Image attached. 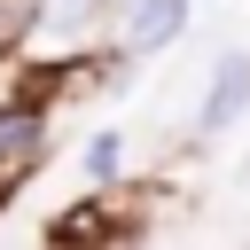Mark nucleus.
Instances as JSON below:
<instances>
[{"mask_svg": "<svg viewBox=\"0 0 250 250\" xmlns=\"http://www.w3.org/2000/svg\"><path fill=\"white\" fill-rule=\"evenodd\" d=\"M242 102H250V55H219L211 94H203V109H195V133H203V141H219V133L242 117Z\"/></svg>", "mask_w": 250, "mask_h": 250, "instance_id": "nucleus-1", "label": "nucleus"}, {"mask_svg": "<svg viewBox=\"0 0 250 250\" xmlns=\"http://www.w3.org/2000/svg\"><path fill=\"white\" fill-rule=\"evenodd\" d=\"M188 23V0H125V55H156Z\"/></svg>", "mask_w": 250, "mask_h": 250, "instance_id": "nucleus-2", "label": "nucleus"}, {"mask_svg": "<svg viewBox=\"0 0 250 250\" xmlns=\"http://www.w3.org/2000/svg\"><path fill=\"white\" fill-rule=\"evenodd\" d=\"M31 148H39V109H0V172L31 164Z\"/></svg>", "mask_w": 250, "mask_h": 250, "instance_id": "nucleus-3", "label": "nucleus"}, {"mask_svg": "<svg viewBox=\"0 0 250 250\" xmlns=\"http://www.w3.org/2000/svg\"><path fill=\"white\" fill-rule=\"evenodd\" d=\"M31 16H39V0H0V47H16L31 31Z\"/></svg>", "mask_w": 250, "mask_h": 250, "instance_id": "nucleus-4", "label": "nucleus"}, {"mask_svg": "<svg viewBox=\"0 0 250 250\" xmlns=\"http://www.w3.org/2000/svg\"><path fill=\"white\" fill-rule=\"evenodd\" d=\"M117 156H125V148H117V133H94V141H86V172H94V180H109V172H117Z\"/></svg>", "mask_w": 250, "mask_h": 250, "instance_id": "nucleus-5", "label": "nucleus"}]
</instances>
